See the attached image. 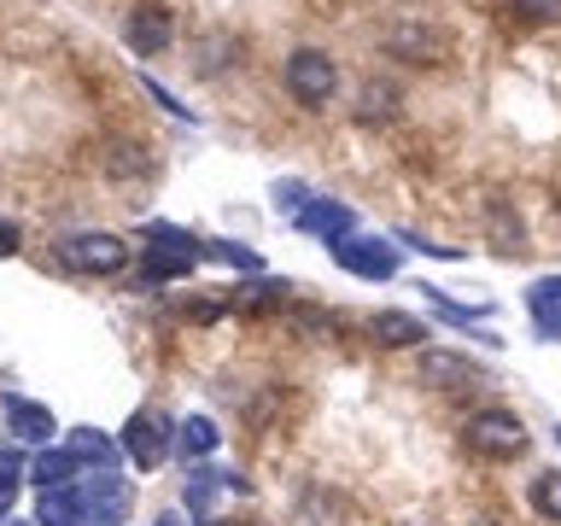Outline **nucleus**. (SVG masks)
<instances>
[{"label": "nucleus", "instance_id": "1", "mask_svg": "<svg viewBox=\"0 0 561 526\" xmlns=\"http://www.w3.org/2000/svg\"><path fill=\"white\" fill-rule=\"evenodd\" d=\"M140 287H158V281H175V275H187L193 263L205 258V240H193L187 228H175V222H147L140 228Z\"/></svg>", "mask_w": 561, "mask_h": 526}, {"label": "nucleus", "instance_id": "2", "mask_svg": "<svg viewBox=\"0 0 561 526\" xmlns=\"http://www.w3.org/2000/svg\"><path fill=\"white\" fill-rule=\"evenodd\" d=\"M462 445L468 456H480V462H515L526 450V421L515 410H480L462 421Z\"/></svg>", "mask_w": 561, "mask_h": 526}, {"label": "nucleus", "instance_id": "3", "mask_svg": "<svg viewBox=\"0 0 561 526\" xmlns=\"http://www.w3.org/2000/svg\"><path fill=\"white\" fill-rule=\"evenodd\" d=\"M59 263L77 275H117L129 263V240L112 235V228H82V235L59 240Z\"/></svg>", "mask_w": 561, "mask_h": 526}, {"label": "nucleus", "instance_id": "4", "mask_svg": "<svg viewBox=\"0 0 561 526\" xmlns=\"http://www.w3.org/2000/svg\"><path fill=\"white\" fill-rule=\"evenodd\" d=\"M333 88H340V65H333L322 47H298L287 59V94L298 105H310V112H316V105L333 100Z\"/></svg>", "mask_w": 561, "mask_h": 526}, {"label": "nucleus", "instance_id": "5", "mask_svg": "<svg viewBox=\"0 0 561 526\" xmlns=\"http://www.w3.org/2000/svg\"><path fill=\"white\" fill-rule=\"evenodd\" d=\"M175 450V421L164 410H135L129 427H123V456L135 468H158Z\"/></svg>", "mask_w": 561, "mask_h": 526}, {"label": "nucleus", "instance_id": "6", "mask_svg": "<svg viewBox=\"0 0 561 526\" xmlns=\"http://www.w3.org/2000/svg\"><path fill=\"white\" fill-rule=\"evenodd\" d=\"M77 498H82L88 526H123V515H129V480H117V468L82 473V480H77Z\"/></svg>", "mask_w": 561, "mask_h": 526}, {"label": "nucleus", "instance_id": "7", "mask_svg": "<svg viewBox=\"0 0 561 526\" xmlns=\"http://www.w3.org/2000/svg\"><path fill=\"white\" fill-rule=\"evenodd\" d=\"M333 263L363 281H392L398 275V245L380 240V235H345L340 245H333Z\"/></svg>", "mask_w": 561, "mask_h": 526}, {"label": "nucleus", "instance_id": "8", "mask_svg": "<svg viewBox=\"0 0 561 526\" xmlns=\"http://www.w3.org/2000/svg\"><path fill=\"white\" fill-rule=\"evenodd\" d=\"M0 410H7V427H12L18 445H47V438L59 433V421H53L47 403H30V398L7 392V398H0Z\"/></svg>", "mask_w": 561, "mask_h": 526}, {"label": "nucleus", "instance_id": "9", "mask_svg": "<svg viewBox=\"0 0 561 526\" xmlns=\"http://www.w3.org/2000/svg\"><path fill=\"white\" fill-rule=\"evenodd\" d=\"M293 222L305 228V235L328 240V245H340L345 235H357V217H351V205H340V199H310Z\"/></svg>", "mask_w": 561, "mask_h": 526}, {"label": "nucleus", "instance_id": "10", "mask_svg": "<svg viewBox=\"0 0 561 526\" xmlns=\"http://www.w3.org/2000/svg\"><path fill=\"white\" fill-rule=\"evenodd\" d=\"M170 35H175V24H170V12H164V7H135V12H129V24H123V42H129L140 59H147V53H164V47H170Z\"/></svg>", "mask_w": 561, "mask_h": 526}, {"label": "nucleus", "instance_id": "11", "mask_svg": "<svg viewBox=\"0 0 561 526\" xmlns=\"http://www.w3.org/2000/svg\"><path fill=\"white\" fill-rule=\"evenodd\" d=\"M526 316L538 340H561V275H538L526 287Z\"/></svg>", "mask_w": 561, "mask_h": 526}, {"label": "nucleus", "instance_id": "12", "mask_svg": "<svg viewBox=\"0 0 561 526\" xmlns=\"http://www.w3.org/2000/svg\"><path fill=\"white\" fill-rule=\"evenodd\" d=\"M222 491H245L240 473H217V468H193L187 473V485H182V498H187V515H210V503L222 498Z\"/></svg>", "mask_w": 561, "mask_h": 526}, {"label": "nucleus", "instance_id": "13", "mask_svg": "<svg viewBox=\"0 0 561 526\" xmlns=\"http://www.w3.org/2000/svg\"><path fill=\"white\" fill-rule=\"evenodd\" d=\"M82 473H88V462H82V456L70 450V445H59V450H42V456L30 462V480L42 485V491H53V485H77Z\"/></svg>", "mask_w": 561, "mask_h": 526}, {"label": "nucleus", "instance_id": "14", "mask_svg": "<svg viewBox=\"0 0 561 526\" xmlns=\"http://www.w3.org/2000/svg\"><path fill=\"white\" fill-rule=\"evenodd\" d=\"M368 340L386 345V351H403V345L427 340V322H415V316H403V310H380V316H368Z\"/></svg>", "mask_w": 561, "mask_h": 526}, {"label": "nucleus", "instance_id": "15", "mask_svg": "<svg viewBox=\"0 0 561 526\" xmlns=\"http://www.w3.org/2000/svg\"><path fill=\"white\" fill-rule=\"evenodd\" d=\"M480 375H485V368L468 363V357H456V351H421V386H468Z\"/></svg>", "mask_w": 561, "mask_h": 526}, {"label": "nucleus", "instance_id": "16", "mask_svg": "<svg viewBox=\"0 0 561 526\" xmlns=\"http://www.w3.org/2000/svg\"><path fill=\"white\" fill-rule=\"evenodd\" d=\"M35 526H88L77 485H53V491H42V503H35Z\"/></svg>", "mask_w": 561, "mask_h": 526}, {"label": "nucleus", "instance_id": "17", "mask_svg": "<svg viewBox=\"0 0 561 526\" xmlns=\"http://www.w3.org/2000/svg\"><path fill=\"white\" fill-rule=\"evenodd\" d=\"M222 445V433H217V421L210 415H187L182 427H175V450H182V462H199V456H210Z\"/></svg>", "mask_w": 561, "mask_h": 526}, {"label": "nucleus", "instance_id": "18", "mask_svg": "<svg viewBox=\"0 0 561 526\" xmlns=\"http://www.w3.org/2000/svg\"><path fill=\"white\" fill-rule=\"evenodd\" d=\"M65 445L88 462V473H94V468H117V450H123V445H112V438L94 433V427H70V433H65Z\"/></svg>", "mask_w": 561, "mask_h": 526}, {"label": "nucleus", "instance_id": "19", "mask_svg": "<svg viewBox=\"0 0 561 526\" xmlns=\"http://www.w3.org/2000/svg\"><path fill=\"white\" fill-rule=\"evenodd\" d=\"M287 281H252V287H240L234 298H228V305H234V310H252V316H263V310H280V305H287Z\"/></svg>", "mask_w": 561, "mask_h": 526}, {"label": "nucleus", "instance_id": "20", "mask_svg": "<svg viewBox=\"0 0 561 526\" xmlns=\"http://www.w3.org/2000/svg\"><path fill=\"white\" fill-rule=\"evenodd\" d=\"M533 508L543 521H561V468H550V473L533 480Z\"/></svg>", "mask_w": 561, "mask_h": 526}, {"label": "nucleus", "instance_id": "21", "mask_svg": "<svg viewBox=\"0 0 561 526\" xmlns=\"http://www.w3.org/2000/svg\"><path fill=\"white\" fill-rule=\"evenodd\" d=\"M205 258H217V263H234V270H263L252 245H234V240H205Z\"/></svg>", "mask_w": 561, "mask_h": 526}, {"label": "nucleus", "instance_id": "22", "mask_svg": "<svg viewBox=\"0 0 561 526\" xmlns=\"http://www.w3.org/2000/svg\"><path fill=\"white\" fill-rule=\"evenodd\" d=\"M515 12L543 18V24H550V18H561V0H515Z\"/></svg>", "mask_w": 561, "mask_h": 526}, {"label": "nucleus", "instance_id": "23", "mask_svg": "<svg viewBox=\"0 0 561 526\" xmlns=\"http://www.w3.org/2000/svg\"><path fill=\"white\" fill-rule=\"evenodd\" d=\"M392 112V94H386V88H368L363 94V117H386Z\"/></svg>", "mask_w": 561, "mask_h": 526}, {"label": "nucleus", "instance_id": "24", "mask_svg": "<svg viewBox=\"0 0 561 526\" xmlns=\"http://www.w3.org/2000/svg\"><path fill=\"white\" fill-rule=\"evenodd\" d=\"M18 245H24V235H18V222H7V217H0V258H12Z\"/></svg>", "mask_w": 561, "mask_h": 526}, {"label": "nucleus", "instance_id": "25", "mask_svg": "<svg viewBox=\"0 0 561 526\" xmlns=\"http://www.w3.org/2000/svg\"><path fill=\"white\" fill-rule=\"evenodd\" d=\"M0 480H18V450H0Z\"/></svg>", "mask_w": 561, "mask_h": 526}, {"label": "nucleus", "instance_id": "26", "mask_svg": "<svg viewBox=\"0 0 561 526\" xmlns=\"http://www.w3.org/2000/svg\"><path fill=\"white\" fill-rule=\"evenodd\" d=\"M12 498H18V480H0V515L12 508Z\"/></svg>", "mask_w": 561, "mask_h": 526}, {"label": "nucleus", "instance_id": "27", "mask_svg": "<svg viewBox=\"0 0 561 526\" xmlns=\"http://www.w3.org/2000/svg\"><path fill=\"white\" fill-rule=\"evenodd\" d=\"M158 526H182V521H170V515H164V521H158Z\"/></svg>", "mask_w": 561, "mask_h": 526}, {"label": "nucleus", "instance_id": "28", "mask_svg": "<svg viewBox=\"0 0 561 526\" xmlns=\"http://www.w3.org/2000/svg\"><path fill=\"white\" fill-rule=\"evenodd\" d=\"M7 526H30V521H7Z\"/></svg>", "mask_w": 561, "mask_h": 526}]
</instances>
